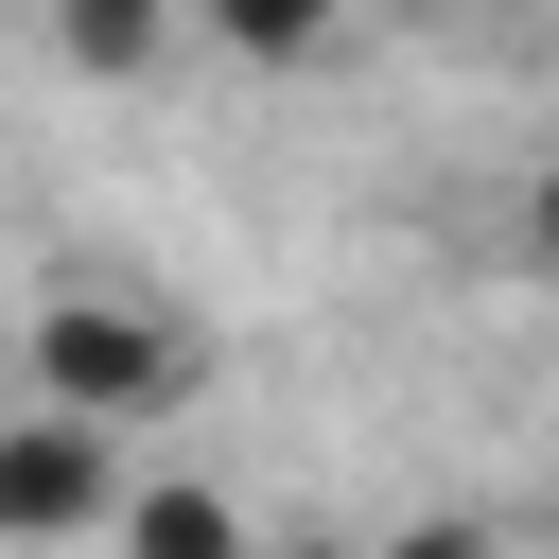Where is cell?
Here are the masks:
<instances>
[{
  "label": "cell",
  "instance_id": "cell-6",
  "mask_svg": "<svg viewBox=\"0 0 559 559\" xmlns=\"http://www.w3.org/2000/svg\"><path fill=\"white\" fill-rule=\"evenodd\" d=\"M367 559H524V542H507V524H472V507H419V524H384Z\"/></svg>",
  "mask_w": 559,
  "mask_h": 559
},
{
  "label": "cell",
  "instance_id": "cell-4",
  "mask_svg": "<svg viewBox=\"0 0 559 559\" xmlns=\"http://www.w3.org/2000/svg\"><path fill=\"white\" fill-rule=\"evenodd\" d=\"M175 35H192V0H52V52H70L87 87H140Z\"/></svg>",
  "mask_w": 559,
  "mask_h": 559
},
{
  "label": "cell",
  "instance_id": "cell-2",
  "mask_svg": "<svg viewBox=\"0 0 559 559\" xmlns=\"http://www.w3.org/2000/svg\"><path fill=\"white\" fill-rule=\"evenodd\" d=\"M122 507V419H70V402H17L0 419V559H52V542H105Z\"/></svg>",
  "mask_w": 559,
  "mask_h": 559
},
{
  "label": "cell",
  "instance_id": "cell-7",
  "mask_svg": "<svg viewBox=\"0 0 559 559\" xmlns=\"http://www.w3.org/2000/svg\"><path fill=\"white\" fill-rule=\"evenodd\" d=\"M524 262H542V280H559V157H542V175H524Z\"/></svg>",
  "mask_w": 559,
  "mask_h": 559
},
{
  "label": "cell",
  "instance_id": "cell-8",
  "mask_svg": "<svg viewBox=\"0 0 559 559\" xmlns=\"http://www.w3.org/2000/svg\"><path fill=\"white\" fill-rule=\"evenodd\" d=\"M245 559H367V542H332V524H262Z\"/></svg>",
  "mask_w": 559,
  "mask_h": 559
},
{
  "label": "cell",
  "instance_id": "cell-5",
  "mask_svg": "<svg viewBox=\"0 0 559 559\" xmlns=\"http://www.w3.org/2000/svg\"><path fill=\"white\" fill-rule=\"evenodd\" d=\"M192 35H210V52H245V70H297V52H332V35H349V0H192Z\"/></svg>",
  "mask_w": 559,
  "mask_h": 559
},
{
  "label": "cell",
  "instance_id": "cell-1",
  "mask_svg": "<svg viewBox=\"0 0 559 559\" xmlns=\"http://www.w3.org/2000/svg\"><path fill=\"white\" fill-rule=\"evenodd\" d=\"M192 314H157L140 280H52L35 314H17V402H70V419H175L192 402Z\"/></svg>",
  "mask_w": 559,
  "mask_h": 559
},
{
  "label": "cell",
  "instance_id": "cell-3",
  "mask_svg": "<svg viewBox=\"0 0 559 559\" xmlns=\"http://www.w3.org/2000/svg\"><path fill=\"white\" fill-rule=\"evenodd\" d=\"M262 524H245V489H210V472H122V507H105V559H245Z\"/></svg>",
  "mask_w": 559,
  "mask_h": 559
}]
</instances>
